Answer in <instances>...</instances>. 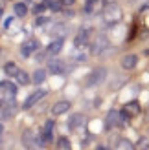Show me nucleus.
Instances as JSON below:
<instances>
[{"label": "nucleus", "instance_id": "nucleus-1", "mask_svg": "<svg viewBox=\"0 0 149 150\" xmlns=\"http://www.w3.org/2000/svg\"><path fill=\"white\" fill-rule=\"evenodd\" d=\"M107 77V70L105 68H94L90 71V75L87 77V86H96V84H100V82H103Z\"/></svg>", "mask_w": 149, "mask_h": 150}, {"label": "nucleus", "instance_id": "nucleus-2", "mask_svg": "<svg viewBox=\"0 0 149 150\" xmlns=\"http://www.w3.org/2000/svg\"><path fill=\"white\" fill-rule=\"evenodd\" d=\"M109 48V39H107V35H98L94 39V42H92V46H90V53L92 55H100V53H103Z\"/></svg>", "mask_w": 149, "mask_h": 150}, {"label": "nucleus", "instance_id": "nucleus-3", "mask_svg": "<svg viewBox=\"0 0 149 150\" xmlns=\"http://www.w3.org/2000/svg\"><path fill=\"white\" fill-rule=\"evenodd\" d=\"M22 145L28 150H35L39 146V136H35L33 130H24L22 132Z\"/></svg>", "mask_w": 149, "mask_h": 150}, {"label": "nucleus", "instance_id": "nucleus-4", "mask_svg": "<svg viewBox=\"0 0 149 150\" xmlns=\"http://www.w3.org/2000/svg\"><path fill=\"white\" fill-rule=\"evenodd\" d=\"M122 125V114L118 110H110L105 117V128L109 130L110 126H120Z\"/></svg>", "mask_w": 149, "mask_h": 150}, {"label": "nucleus", "instance_id": "nucleus-5", "mask_svg": "<svg viewBox=\"0 0 149 150\" xmlns=\"http://www.w3.org/2000/svg\"><path fill=\"white\" fill-rule=\"evenodd\" d=\"M37 50H39V42L33 40V39H29V40H26V42L20 46V55L26 59V57H29L32 53H35Z\"/></svg>", "mask_w": 149, "mask_h": 150}, {"label": "nucleus", "instance_id": "nucleus-6", "mask_svg": "<svg viewBox=\"0 0 149 150\" xmlns=\"http://www.w3.org/2000/svg\"><path fill=\"white\" fill-rule=\"evenodd\" d=\"M120 17H122V13H120V7H118V6L112 4V6H107L105 7V20L109 22V24H110V22H112V24L118 22Z\"/></svg>", "mask_w": 149, "mask_h": 150}, {"label": "nucleus", "instance_id": "nucleus-7", "mask_svg": "<svg viewBox=\"0 0 149 150\" xmlns=\"http://www.w3.org/2000/svg\"><path fill=\"white\" fill-rule=\"evenodd\" d=\"M2 101H9L15 97V93H17V88H15L13 82H7V81H2Z\"/></svg>", "mask_w": 149, "mask_h": 150}, {"label": "nucleus", "instance_id": "nucleus-8", "mask_svg": "<svg viewBox=\"0 0 149 150\" xmlns=\"http://www.w3.org/2000/svg\"><path fill=\"white\" fill-rule=\"evenodd\" d=\"M46 95V90H35L33 93H29V97L24 101V110H28V108H32L35 103H39L42 97Z\"/></svg>", "mask_w": 149, "mask_h": 150}, {"label": "nucleus", "instance_id": "nucleus-9", "mask_svg": "<svg viewBox=\"0 0 149 150\" xmlns=\"http://www.w3.org/2000/svg\"><path fill=\"white\" fill-rule=\"evenodd\" d=\"M48 71L54 73V75H61V73H64V62L59 61V59H52V61L48 62Z\"/></svg>", "mask_w": 149, "mask_h": 150}, {"label": "nucleus", "instance_id": "nucleus-10", "mask_svg": "<svg viewBox=\"0 0 149 150\" xmlns=\"http://www.w3.org/2000/svg\"><path fill=\"white\" fill-rule=\"evenodd\" d=\"M136 62H138V57L133 55V53H129V55H123V57H122L120 66H122L123 70H133V68L136 66Z\"/></svg>", "mask_w": 149, "mask_h": 150}, {"label": "nucleus", "instance_id": "nucleus-11", "mask_svg": "<svg viewBox=\"0 0 149 150\" xmlns=\"http://www.w3.org/2000/svg\"><path fill=\"white\" fill-rule=\"evenodd\" d=\"M70 110V103L68 101H57L54 106H52V115H63Z\"/></svg>", "mask_w": 149, "mask_h": 150}, {"label": "nucleus", "instance_id": "nucleus-12", "mask_svg": "<svg viewBox=\"0 0 149 150\" xmlns=\"http://www.w3.org/2000/svg\"><path fill=\"white\" fill-rule=\"evenodd\" d=\"M15 114V101L9 99V101H2V119L6 121L7 117H11Z\"/></svg>", "mask_w": 149, "mask_h": 150}, {"label": "nucleus", "instance_id": "nucleus-13", "mask_svg": "<svg viewBox=\"0 0 149 150\" xmlns=\"http://www.w3.org/2000/svg\"><path fill=\"white\" fill-rule=\"evenodd\" d=\"M88 35H90V31H88V29H79L77 35H76V39H74V44H76L77 48L85 46V44L88 42Z\"/></svg>", "mask_w": 149, "mask_h": 150}, {"label": "nucleus", "instance_id": "nucleus-14", "mask_svg": "<svg viewBox=\"0 0 149 150\" xmlns=\"http://www.w3.org/2000/svg\"><path fill=\"white\" fill-rule=\"evenodd\" d=\"M61 50H63V39H55V40H52V42L48 44L46 55H57Z\"/></svg>", "mask_w": 149, "mask_h": 150}, {"label": "nucleus", "instance_id": "nucleus-15", "mask_svg": "<svg viewBox=\"0 0 149 150\" xmlns=\"http://www.w3.org/2000/svg\"><path fill=\"white\" fill-rule=\"evenodd\" d=\"M13 11H15V15H17V17L24 18L26 15H28V6H26V2H17V4L13 6Z\"/></svg>", "mask_w": 149, "mask_h": 150}, {"label": "nucleus", "instance_id": "nucleus-16", "mask_svg": "<svg viewBox=\"0 0 149 150\" xmlns=\"http://www.w3.org/2000/svg\"><path fill=\"white\" fill-rule=\"evenodd\" d=\"M68 128H72V130H76L79 125H83V115L81 114H74V115H70V119H68Z\"/></svg>", "mask_w": 149, "mask_h": 150}, {"label": "nucleus", "instance_id": "nucleus-17", "mask_svg": "<svg viewBox=\"0 0 149 150\" xmlns=\"http://www.w3.org/2000/svg\"><path fill=\"white\" fill-rule=\"evenodd\" d=\"M19 71H20V70H19V66L15 64V62H6V64H4V73L9 75V77H17Z\"/></svg>", "mask_w": 149, "mask_h": 150}, {"label": "nucleus", "instance_id": "nucleus-18", "mask_svg": "<svg viewBox=\"0 0 149 150\" xmlns=\"http://www.w3.org/2000/svg\"><path fill=\"white\" fill-rule=\"evenodd\" d=\"M123 110L129 114V117H133V115H138V114H140V104H138L136 101H131L129 104H125V108H123Z\"/></svg>", "mask_w": 149, "mask_h": 150}, {"label": "nucleus", "instance_id": "nucleus-19", "mask_svg": "<svg viewBox=\"0 0 149 150\" xmlns=\"http://www.w3.org/2000/svg\"><path fill=\"white\" fill-rule=\"evenodd\" d=\"M66 31H68V29H66L64 24H55L54 29H52V35L57 37V39H64V37H66Z\"/></svg>", "mask_w": 149, "mask_h": 150}, {"label": "nucleus", "instance_id": "nucleus-20", "mask_svg": "<svg viewBox=\"0 0 149 150\" xmlns=\"http://www.w3.org/2000/svg\"><path fill=\"white\" fill-rule=\"evenodd\" d=\"M46 81V70H35L33 71V77H32V82H35V84H41V82Z\"/></svg>", "mask_w": 149, "mask_h": 150}, {"label": "nucleus", "instance_id": "nucleus-21", "mask_svg": "<svg viewBox=\"0 0 149 150\" xmlns=\"http://www.w3.org/2000/svg\"><path fill=\"white\" fill-rule=\"evenodd\" d=\"M44 6H46L48 9H52L54 13H57V11H61L63 2H59V0H44Z\"/></svg>", "mask_w": 149, "mask_h": 150}, {"label": "nucleus", "instance_id": "nucleus-22", "mask_svg": "<svg viewBox=\"0 0 149 150\" xmlns=\"http://www.w3.org/2000/svg\"><path fill=\"white\" fill-rule=\"evenodd\" d=\"M70 146H72V145H70V139H68V137L63 136V137L57 139V148H59V150H70Z\"/></svg>", "mask_w": 149, "mask_h": 150}, {"label": "nucleus", "instance_id": "nucleus-23", "mask_svg": "<svg viewBox=\"0 0 149 150\" xmlns=\"http://www.w3.org/2000/svg\"><path fill=\"white\" fill-rule=\"evenodd\" d=\"M136 145H133L129 139H120V145H118V150H135Z\"/></svg>", "mask_w": 149, "mask_h": 150}, {"label": "nucleus", "instance_id": "nucleus-24", "mask_svg": "<svg viewBox=\"0 0 149 150\" xmlns=\"http://www.w3.org/2000/svg\"><path fill=\"white\" fill-rule=\"evenodd\" d=\"M17 81H19V84L26 86L28 82H29V75H28L26 71H19V75H17Z\"/></svg>", "mask_w": 149, "mask_h": 150}, {"label": "nucleus", "instance_id": "nucleus-25", "mask_svg": "<svg viewBox=\"0 0 149 150\" xmlns=\"http://www.w3.org/2000/svg\"><path fill=\"white\" fill-rule=\"evenodd\" d=\"M147 148H149V139L140 137L138 143H136V150H147Z\"/></svg>", "mask_w": 149, "mask_h": 150}, {"label": "nucleus", "instance_id": "nucleus-26", "mask_svg": "<svg viewBox=\"0 0 149 150\" xmlns=\"http://www.w3.org/2000/svg\"><path fill=\"white\" fill-rule=\"evenodd\" d=\"M96 4H98V0H87V2H85V13H90Z\"/></svg>", "mask_w": 149, "mask_h": 150}, {"label": "nucleus", "instance_id": "nucleus-27", "mask_svg": "<svg viewBox=\"0 0 149 150\" xmlns=\"http://www.w3.org/2000/svg\"><path fill=\"white\" fill-rule=\"evenodd\" d=\"M48 22H50V18H48V17H37L35 26H44V24H48Z\"/></svg>", "mask_w": 149, "mask_h": 150}, {"label": "nucleus", "instance_id": "nucleus-28", "mask_svg": "<svg viewBox=\"0 0 149 150\" xmlns=\"http://www.w3.org/2000/svg\"><path fill=\"white\" fill-rule=\"evenodd\" d=\"M44 7H46V6H44V2H42V4H37V6L33 7V13H37V15L42 13V11H44Z\"/></svg>", "mask_w": 149, "mask_h": 150}, {"label": "nucleus", "instance_id": "nucleus-29", "mask_svg": "<svg viewBox=\"0 0 149 150\" xmlns=\"http://www.w3.org/2000/svg\"><path fill=\"white\" fill-rule=\"evenodd\" d=\"M61 2H63V6H72L76 0H61Z\"/></svg>", "mask_w": 149, "mask_h": 150}, {"label": "nucleus", "instance_id": "nucleus-30", "mask_svg": "<svg viewBox=\"0 0 149 150\" xmlns=\"http://www.w3.org/2000/svg\"><path fill=\"white\" fill-rule=\"evenodd\" d=\"M11 22H13V18H6V20H4V28H7V26L11 24Z\"/></svg>", "mask_w": 149, "mask_h": 150}, {"label": "nucleus", "instance_id": "nucleus-31", "mask_svg": "<svg viewBox=\"0 0 149 150\" xmlns=\"http://www.w3.org/2000/svg\"><path fill=\"white\" fill-rule=\"evenodd\" d=\"M96 150H109V146H105V145H98V146H96Z\"/></svg>", "mask_w": 149, "mask_h": 150}]
</instances>
